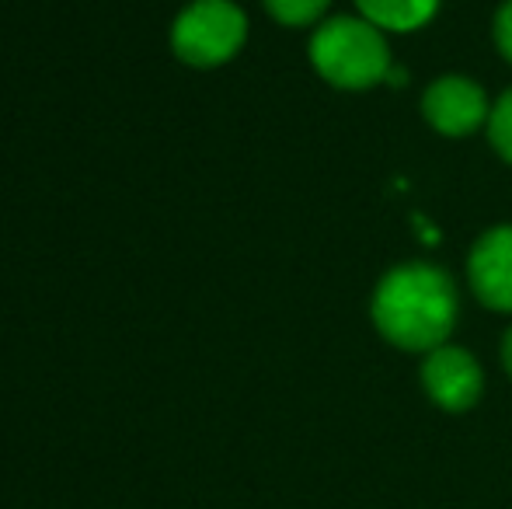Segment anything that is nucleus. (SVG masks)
Returning a JSON list of instances; mask_svg holds the SVG:
<instances>
[{
  "label": "nucleus",
  "mask_w": 512,
  "mask_h": 509,
  "mask_svg": "<svg viewBox=\"0 0 512 509\" xmlns=\"http://www.w3.org/2000/svg\"><path fill=\"white\" fill-rule=\"evenodd\" d=\"M467 276L481 304L512 311V227H495L474 245Z\"/></svg>",
  "instance_id": "obj_6"
},
{
  "label": "nucleus",
  "mask_w": 512,
  "mask_h": 509,
  "mask_svg": "<svg viewBox=\"0 0 512 509\" xmlns=\"http://www.w3.org/2000/svg\"><path fill=\"white\" fill-rule=\"evenodd\" d=\"M495 42H499V53L512 63V0H506L495 14Z\"/></svg>",
  "instance_id": "obj_10"
},
{
  "label": "nucleus",
  "mask_w": 512,
  "mask_h": 509,
  "mask_svg": "<svg viewBox=\"0 0 512 509\" xmlns=\"http://www.w3.org/2000/svg\"><path fill=\"white\" fill-rule=\"evenodd\" d=\"M422 112L443 136H467L492 116L485 91L471 77L457 74H446L429 84V91L422 95Z\"/></svg>",
  "instance_id": "obj_5"
},
{
  "label": "nucleus",
  "mask_w": 512,
  "mask_h": 509,
  "mask_svg": "<svg viewBox=\"0 0 512 509\" xmlns=\"http://www.w3.org/2000/svg\"><path fill=\"white\" fill-rule=\"evenodd\" d=\"M363 18L377 25L380 32H411V28L425 25L436 14L439 0H356Z\"/></svg>",
  "instance_id": "obj_7"
},
{
  "label": "nucleus",
  "mask_w": 512,
  "mask_h": 509,
  "mask_svg": "<svg viewBox=\"0 0 512 509\" xmlns=\"http://www.w3.org/2000/svg\"><path fill=\"white\" fill-rule=\"evenodd\" d=\"M422 384L429 398L446 412H467L481 398V367L467 349L460 346H439L425 356L422 363Z\"/></svg>",
  "instance_id": "obj_4"
},
{
  "label": "nucleus",
  "mask_w": 512,
  "mask_h": 509,
  "mask_svg": "<svg viewBox=\"0 0 512 509\" xmlns=\"http://www.w3.org/2000/svg\"><path fill=\"white\" fill-rule=\"evenodd\" d=\"M244 39H248V18L234 0H192L171 25L175 56L199 70L234 60Z\"/></svg>",
  "instance_id": "obj_3"
},
{
  "label": "nucleus",
  "mask_w": 512,
  "mask_h": 509,
  "mask_svg": "<svg viewBox=\"0 0 512 509\" xmlns=\"http://www.w3.org/2000/svg\"><path fill=\"white\" fill-rule=\"evenodd\" d=\"M331 0H265V11L279 21V25H314L324 11H328Z\"/></svg>",
  "instance_id": "obj_8"
},
{
  "label": "nucleus",
  "mask_w": 512,
  "mask_h": 509,
  "mask_svg": "<svg viewBox=\"0 0 512 509\" xmlns=\"http://www.w3.org/2000/svg\"><path fill=\"white\" fill-rule=\"evenodd\" d=\"M502 363H506V370L512 374V328L506 332V342H502Z\"/></svg>",
  "instance_id": "obj_11"
},
{
  "label": "nucleus",
  "mask_w": 512,
  "mask_h": 509,
  "mask_svg": "<svg viewBox=\"0 0 512 509\" xmlns=\"http://www.w3.org/2000/svg\"><path fill=\"white\" fill-rule=\"evenodd\" d=\"M373 321L394 346L432 353L446 346V335L457 325V286L439 265H398L373 293Z\"/></svg>",
  "instance_id": "obj_1"
},
{
  "label": "nucleus",
  "mask_w": 512,
  "mask_h": 509,
  "mask_svg": "<svg viewBox=\"0 0 512 509\" xmlns=\"http://www.w3.org/2000/svg\"><path fill=\"white\" fill-rule=\"evenodd\" d=\"M488 136H492L495 150L512 164V88L495 102L492 116H488Z\"/></svg>",
  "instance_id": "obj_9"
},
{
  "label": "nucleus",
  "mask_w": 512,
  "mask_h": 509,
  "mask_svg": "<svg viewBox=\"0 0 512 509\" xmlns=\"http://www.w3.org/2000/svg\"><path fill=\"white\" fill-rule=\"evenodd\" d=\"M310 63L342 91L373 88L391 74L384 32L366 18H331L310 39Z\"/></svg>",
  "instance_id": "obj_2"
}]
</instances>
